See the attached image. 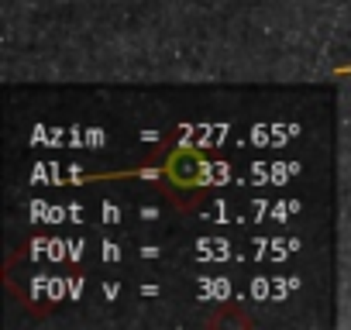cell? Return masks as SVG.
Returning a JSON list of instances; mask_svg holds the SVG:
<instances>
[{
	"label": "cell",
	"mask_w": 351,
	"mask_h": 330,
	"mask_svg": "<svg viewBox=\"0 0 351 330\" xmlns=\"http://www.w3.org/2000/svg\"><path fill=\"white\" fill-rule=\"evenodd\" d=\"M330 76H334V79H341V76H351V66H337Z\"/></svg>",
	"instance_id": "7a4b0ae2"
},
{
	"label": "cell",
	"mask_w": 351,
	"mask_h": 330,
	"mask_svg": "<svg viewBox=\"0 0 351 330\" xmlns=\"http://www.w3.org/2000/svg\"><path fill=\"white\" fill-rule=\"evenodd\" d=\"M228 165L221 162V155L183 141L176 134H165L148 155L145 162L131 165V169H107V173H83L80 183H121V179H141L152 183L165 193V200L180 210H193L221 179H224Z\"/></svg>",
	"instance_id": "6da1fadb"
}]
</instances>
